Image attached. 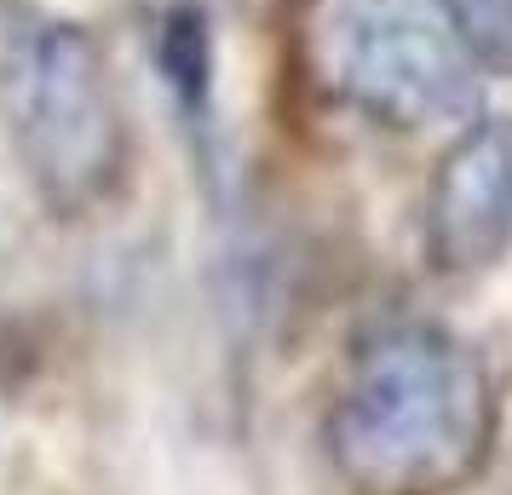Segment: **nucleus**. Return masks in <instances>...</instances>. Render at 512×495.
<instances>
[{"label": "nucleus", "instance_id": "obj_1", "mask_svg": "<svg viewBox=\"0 0 512 495\" xmlns=\"http://www.w3.org/2000/svg\"><path fill=\"white\" fill-rule=\"evenodd\" d=\"M495 426L484 352L443 323L386 317L346 352L323 444L357 495H455L484 472Z\"/></svg>", "mask_w": 512, "mask_h": 495}, {"label": "nucleus", "instance_id": "obj_2", "mask_svg": "<svg viewBox=\"0 0 512 495\" xmlns=\"http://www.w3.org/2000/svg\"><path fill=\"white\" fill-rule=\"evenodd\" d=\"M0 121L35 196L64 219L104 208L127 179V110L104 47L29 0H0Z\"/></svg>", "mask_w": 512, "mask_h": 495}, {"label": "nucleus", "instance_id": "obj_3", "mask_svg": "<svg viewBox=\"0 0 512 495\" xmlns=\"http://www.w3.org/2000/svg\"><path fill=\"white\" fill-rule=\"evenodd\" d=\"M311 93L386 133L455 127L478 104V64L443 0H300Z\"/></svg>", "mask_w": 512, "mask_h": 495}, {"label": "nucleus", "instance_id": "obj_4", "mask_svg": "<svg viewBox=\"0 0 512 495\" xmlns=\"http://www.w3.org/2000/svg\"><path fill=\"white\" fill-rule=\"evenodd\" d=\"M426 260L443 277H478L512 254V116L466 121L426 185Z\"/></svg>", "mask_w": 512, "mask_h": 495}, {"label": "nucleus", "instance_id": "obj_5", "mask_svg": "<svg viewBox=\"0 0 512 495\" xmlns=\"http://www.w3.org/2000/svg\"><path fill=\"white\" fill-rule=\"evenodd\" d=\"M484 75H512V0H443Z\"/></svg>", "mask_w": 512, "mask_h": 495}]
</instances>
